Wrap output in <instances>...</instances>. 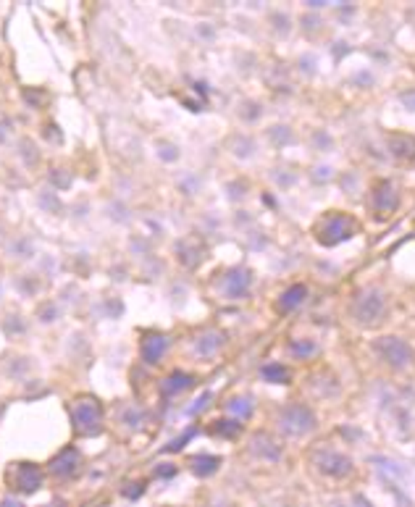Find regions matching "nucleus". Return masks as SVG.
<instances>
[{"instance_id": "f257e3e1", "label": "nucleus", "mask_w": 415, "mask_h": 507, "mask_svg": "<svg viewBox=\"0 0 415 507\" xmlns=\"http://www.w3.org/2000/svg\"><path fill=\"white\" fill-rule=\"evenodd\" d=\"M313 234L324 247H337L341 242L360 234V221L341 213V210H334V213H326L318 218V224L313 226Z\"/></svg>"}, {"instance_id": "f03ea898", "label": "nucleus", "mask_w": 415, "mask_h": 507, "mask_svg": "<svg viewBox=\"0 0 415 507\" xmlns=\"http://www.w3.org/2000/svg\"><path fill=\"white\" fill-rule=\"evenodd\" d=\"M386 313V300L384 292L376 289V286H366L355 295V302H352V315H355L357 324L363 326H373L379 324Z\"/></svg>"}, {"instance_id": "7ed1b4c3", "label": "nucleus", "mask_w": 415, "mask_h": 507, "mask_svg": "<svg viewBox=\"0 0 415 507\" xmlns=\"http://www.w3.org/2000/svg\"><path fill=\"white\" fill-rule=\"evenodd\" d=\"M71 420H74L76 433L98 436L103 429V407L95 397H82V400H76L74 410H71Z\"/></svg>"}, {"instance_id": "20e7f679", "label": "nucleus", "mask_w": 415, "mask_h": 507, "mask_svg": "<svg viewBox=\"0 0 415 507\" xmlns=\"http://www.w3.org/2000/svg\"><path fill=\"white\" fill-rule=\"evenodd\" d=\"M376 352H379V358L384 360L389 368H407L410 363H413V347L400 339V337H381V339H376Z\"/></svg>"}, {"instance_id": "39448f33", "label": "nucleus", "mask_w": 415, "mask_h": 507, "mask_svg": "<svg viewBox=\"0 0 415 507\" xmlns=\"http://www.w3.org/2000/svg\"><path fill=\"white\" fill-rule=\"evenodd\" d=\"M279 429L287 436H305L308 431L315 429V416L305 405H287L279 413Z\"/></svg>"}, {"instance_id": "423d86ee", "label": "nucleus", "mask_w": 415, "mask_h": 507, "mask_svg": "<svg viewBox=\"0 0 415 507\" xmlns=\"http://www.w3.org/2000/svg\"><path fill=\"white\" fill-rule=\"evenodd\" d=\"M313 465L328 478H344L352 473V460L341 452H334V449H318L313 452Z\"/></svg>"}, {"instance_id": "0eeeda50", "label": "nucleus", "mask_w": 415, "mask_h": 507, "mask_svg": "<svg viewBox=\"0 0 415 507\" xmlns=\"http://www.w3.org/2000/svg\"><path fill=\"white\" fill-rule=\"evenodd\" d=\"M400 205V190L394 181H379L373 184V216L376 218H389Z\"/></svg>"}, {"instance_id": "6e6552de", "label": "nucleus", "mask_w": 415, "mask_h": 507, "mask_svg": "<svg viewBox=\"0 0 415 507\" xmlns=\"http://www.w3.org/2000/svg\"><path fill=\"white\" fill-rule=\"evenodd\" d=\"M47 471H50V476L56 478H74L82 471V455H79V449L76 447L60 449L58 455L50 460Z\"/></svg>"}, {"instance_id": "1a4fd4ad", "label": "nucleus", "mask_w": 415, "mask_h": 507, "mask_svg": "<svg viewBox=\"0 0 415 507\" xmlns=\"http://www.w3.org/2000/svg\"><path fill=\"white\" fill-rule=\"evenodd\" d=\"M43 471L34 462H16L14 465V489L21 494H32L43 486Z\"/></svg>"}, {"instance_id": "9d476101", "label": "nucleus", "mask_w": 415, "mask_h": 507, "mask_svg": "<svg viewBox=\"0 0 415 507\" xmlns=\"http://www.w3.org/2000/svg\"><path fill=\"white\" fill-rule=\"evenodd\" d=\"M252 286V271L250 269H232L223 276V295L229 300H242Z\"/></svg>"}, {"instance_id": "9b49d317", "label": "nucleus", "mask_w": 415, "mask_h": 507, "mask_svg": "<svg viewBox=\"0 0 415 507\" xmlns=\"http://www.w3.org/2000/svg\"><path fill=\"white\" fill-rule=\"evenodd\" d=\"M250 452L255 458H260V460H266V462L282 460V447L276 444V439H273L271 433H263V431H258L250 439Z\"/></svg>"}, {"instance_id": "f8f14e48", "label": "nucleus", "mask_w": 415, "mask_h": 507, "mask_svg": "<svg viewBox=\"0 0 415 507\" xmlns=\"http://www.w3.org/2000/svg\"><path fill=\"white\" fill-rule=\"evenodd\" d=\"M166 347H168V337H164V334H145V339H142V358H145V363L155 365L158 360L164 358Z\"/></svg>"}, {"instance_id": "ddd939ff", "label": "nucleus", "mask_w": 415, "mask_h": 507, "mask_svg": "<svg viewBox=\"0 0 415 507\" xmlns=\"http://www.w3.org/2000/svg\"><path fill=\"white\" fill-rule=\"evenodd\" d=\"M305 297H308V286L305 284L289 286L282 297H279V313H292V311H297L305 302Z\"/></svg>"}, {"instance_id": "4468645a", "label": "nucleus", "mask_w": 415, "mask_h": 507, "mask_svg": "<svg viewBox=\"0 0 415 507\" xmlns=\"http://www.w3.org/2000/svg\"><path fill=\"white\" fill-rule=\"evenodd\" d=\"M218 465H221V458H216V455H194V458H190V471L200 478L213 476L218 471Z\"/></svg>"}, {"instance_id": "2eb2a0df", "label": "nucleus", "mask_w": 415, "mask_h": 507, "mask_svg": "<svg viewBox=\"0 0 415 507\" xmlns=\"http://www.w3.org/2000/svg\"><path fill=\"white\" fill-rule=\"evenodd\" d=\"M221 344H223L221 331H208V334H203V337L194 342V350H197V355L210 358V355H216V352L221 350Z\"/></svg>"}, {"instance_id": "dca6fc26", "label": "nucleus", "mask_w": 415, "mask_h": 507, "mask_svg": "<svg viewBox=\"0 0 415 507\" xmlns=\"http://www.w3.org/2000/svg\"><path fill=\"white\" fill-rule=\"evenodd\" d=\"M389 148H392V155H394V158H400V161H410V158H415V139L413 137H405V135L389 137Z\"/></svg>"}, {"instance_id": "f3484780", "label": "nucleus", "mask_w": 415, "mask_h": 507, "mask_svg": "<svg viewBox=\"0 0 415 507\" xmlns=\"http://www.w3.org/2000/svg\"><path fill=\"white\" fill-rule=\"evenodd\" d=\"M192 387V376L184 371H174L171 376H166L164 379V394H179V392H184V389Z\"/></svg>"}, {"instance_id": "a211bd4d", "label": "nucleus", "mask_w": 415, "mask_h": 507, "mask_svg": "<svg viewBox=\"0 0 415 507\" xmlns=\"http://www.w3.org/2000/svg\"><path fill=\"white\" fill-rule=\"evenodd\" d=\"M263 379L266 381H271V384H289L292 381V373H289V368L287 365H282V363H271V365H263Z\"/></svg>"}, {"instance_id": "6ab92c4d", "label": "nucleus", "mask_w": 415, "mask_h": 507, "mask_svg": "<svg viewBox=\"0 0 415 507\" xmlns=\"http://www.w3.org/2000/svg\"><path fill=\"white\" fill-rule=\"evenodd\" d=\"M226 410H229L232 416L250 418L252 410H255V405H252V397H232V400L226 403Z\"/></svg>"}, {"instance_id": "aec40b11", "label": "nucleus", "mask_w": 415, "mask_h": 507, "mask_svg": "<svg viewBox=\"0 0 415 507\" xmlns=\"http://www.w3.org/2000/svg\"><path fill=\"white\" fill-rule=\"evenodd\" d=\"M210 431L216 433V436H223V439H234V436H239L242 426H239L237 420H216Z\"/></svg>"}, {"instance_id": "412c9836", "label": "nucleus", "mask_w": 415, "mask_h": 507, "mask_svg": "<svg viewBox=\"0 0 415 507\" xmlns=\"http://www.w3.org/2000/svg\"><path fill=\"white\" fill-rule=\"evenodd\" d=\"M289 350H292V355H297V358H308V355L315 352V344L313 342H292L289 344Z\"/></svg>"}, {"instance_id": "4be33fe9", "label": "nucleus", "mask_w": 415, "mask_h": 507, "mask_svg": "<svg viewBox=\"0 0 415 507\" xmlns=\"http://www.w3.org/2000/svg\"><path fill=\"white\" fill-rule=\"evenodd\" d=\"M194 433H197V429H190L187 433H181L179 439H174V442H171V444L166 447V452H179V449H181L184 444H187V442H190V439H192Z\"/></svg>"}, {"instance_id": "5701e85b", "label": "nucleus", "mask_w": 415, "mask_h": 507, "mask_svg": "<svg viewBox=\"0 0 415 507\" xmlns=\"http://www.w3.org/2000/svg\"><path fill=\"white\" fill-rule=\"evenodd\" d=\"M208 403H210V392H205V394H203V397H200V400H197V403H194L192 407L187 410V413H190V416H197V413H200V410H203Z\"/></svg>"}, {"instance_id": "b1692460", "label": "nucleus", "mask_w": 415, "mask_h": 507, "mask_svg": "<svg viewBox=\"0 0 415 507\" xmlns=\"http://www.w3.org/2000/svg\"><path fill=\"white\" fill-rule=\"evenodd\" d=\"M174 473H177V468H174L171 462H166V465H161V468L155 471V476H158V478H171Z\"/></svg>"}, {"instance_id": "393cba45", "label": "nucleus", "mask_w": 415, "mask_h": 507, "mask_svg": "<svg viewBox=\"0 0 415 507\" xmlns=\"http://www.w3.org/2000/svg\"><path fill=\"white\" fill-rule=\"evenodd\" d=\"M0 507H24V505H21L19 499H3V502H0Z\"/></svg>"}, {"instance_id": "a878e982", "label": "nucleus", "mask_w": 415, "mask_h": 507, "mask_svg": "<svg viewBox=\"0 0 415 507\" xmlns=\"http://www.w3.org/2000/svg\"><path fill=\"white\" fill-rule=\"evenodd\" d=\"M47 507H66V505H58V502H56V505H47Z\"/></svg>"}]
</instances>
